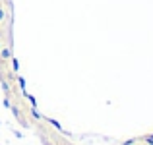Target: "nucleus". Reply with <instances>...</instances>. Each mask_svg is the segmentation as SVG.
<instances>
[{
  "instance_id": "obj_1",
  "label": "nucleus",
  "mask_w": 153,
  "mask_h": 145,
  "mask_svg": "<svg viewBox=\"0 0 153 145\" xmlns=\"http://www.w3.org/2000/svg\"><path fill=\"white\" fill-rule=\"evenodd\" d=\"M23 95H25V99L31 103V108H37V99H35L33 95H29V93H23Z\"/></svg>"
},
{
  "instance_id": "obj_2",
  "label": "nucleus",
  "mask_w": 153,
  "mask_h": 145,
  "mask_svg": "<svg viewBox=\"0 0 153 145\" xmlns=\"http://www.w3.org/2000/svg\"><path fill=\"white\" fill-rule=\"evenodd\" d=\"M45 120H47V122H49V124H52V126H54L56 130H60V132H62V126H60V124L56 122V120H52V118H45Z\"/></svg>"
},
{
  "instance_id": "obj_3",
  "label": "nucleus",
  "mask_w": 153,
  "mask_h": 145,
  "mask_svg": "<svg viewBox=\"0 0 153 145\" xmlns=\"http://www.w3.org/2000/svg\"><path fill=\"white\" fill-rule=\"evenodd\" d=\"M18 83H19V87H22V93H25V79H23L22 75H18Z\"/></svg>"
},
{
  "instance_id": "obj_4",
  "label": "nucleus",
  "mask_w": 153,
  "mask_h": 145,
  "mask_svg": "<svg viewBox=\"0 0 153 145\" xmlns=\"http://www.w3.org/2000/svg\"><path fill=\"white\" fill-rule=\"evenodd\" d=\"M12 68H14V72H18L19 70V62L16 58H12Z\"/></svg>"
},
{
  "instance_id": "obj_5",
  "label": "nucleus",
  "mask_w": 153,
  "mask_h": 145,
  "mask_svg": "<svg viewBox=\"0 0 153 145\" xmlns=\"http://www.w3.org/2000/svg\"><path fill=\"white\" fill-rule=\"evenodd\" d=\"M2 58H10V50L8 48H2Z\"/></svg>"
},
{
  "instance_id": "obj_6",
  "label": "nucleus",
  "mask_w": 153,
  "mask_h": 145,
  "mask_svg": "<svg viewBox=\"0 0 153 145\" xmlns=\"http://www.w3.org/2000/svg\"><path fill=\"white\" fill-rule=\"evenodd\" d=\"M31 114H33L35 118H41V114H39V112H37V108H31Z\"/></svg>"
},
{
  "instance_id": "obj_7",
  "label": "nucleus",
  "mask_w": 153,
  "mask_h": 145,
  "mask_svg": "<svg viewBox=\"0 0 153 145\" xmlns=\"http://www.w3.org/2000/svg\"><path fill=\"white\" fill-rule=\"evenodd\" d=\"M132 143H136V139H128V141H124V145H132Z\"/></svg>"
},
{
  "instance_id": "obj_8",
  "label": "nucleus",
  "mask_w": 153,
  "mask_h": 145,
  "mask_svg": "<svg viewBox=\"0 0 153 145\" xmlns=\"http://www.w3.org/2000/svg\"><path fill=\"white\" fill-rule=\"evenodd\" d=\"M2 19H4V10L0 8V21H2Z\"/></svg>"
},
{
  "instance_id": "obj_9",
  "label": "nucleus",
  "mask_w": 153,
  "mask_h": 145,
  "mask_svg": "<svg viewBox=\"0 0 153 145\" xmlns=\"http://www.w3.org/2000/svg\"><path fill=\"white\" fill-rule=\"evenodd\" d=\"M0 48H2V47H0Z\"/></svg>"
}]
</instances>
